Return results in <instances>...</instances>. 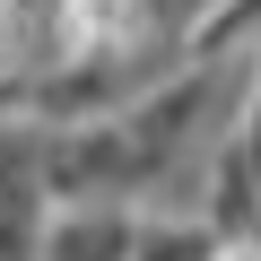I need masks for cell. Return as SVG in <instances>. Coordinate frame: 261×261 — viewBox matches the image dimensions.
<instances>
[{"label": "cell", "mask_w": 261, "mask_h": 261, "mask_svg": "<svg viewBox=\"0 0 261 261\" xmlns=\"http://www.w3.org/2000/svg\"><path fill=\"white\" fill-rule=\"evenodd\" d=\"M130 252H140L130 218H96V209L61 218V235H53V261H130Z\"/></svg>", "instance_id": "6da1fadb"}]
</instances>
